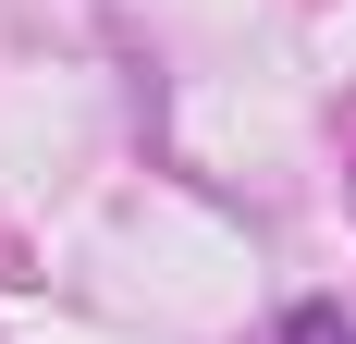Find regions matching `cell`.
<instances>
[{"label":"cell","instance_id":"6da1fadb","mask_svg":"<svg viewBox=\"0 0 356 344\" xmlns=\"http://www.w3.org/2000/svg\"><path fill=\"white\" fill-rule=\"evenodd\" d=\"M283 344H356V320H344V308H332V295H307V308H295V320H283Z\"/></svg>","mask_w":356,"mask_h":344}]
</instances>
